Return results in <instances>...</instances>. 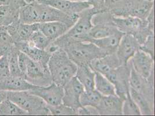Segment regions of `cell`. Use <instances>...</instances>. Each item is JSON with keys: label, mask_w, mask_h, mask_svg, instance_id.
I'll return each mask as SVG.
<instances>
[{"label": "cell", "mask_w": 155, "mask_h": 116, "mask_svg": "<svg viewBox=\"0 0 155 116\" xmlns=\"http://www.w3.org/2000/svg\"><path fill=\"white\" fill-rule=\"evenodd\" d=\"M48 67L52 82L62 87L75 76L77 70V65L71 60L67 53L60 48L52 52Z\"/></svg>", "instance_id": "cell-1"}, {"label": "cell", "mask_w": 155, "mask_h": 116, "mask_svg": "<svg viewBox=\"0 0 155 116\" xmlns=\"http://www.w3.org/2000/svg\"><path fill=\"white\" fill-rule=\"evenodd\" d=\"M18 62L23 77L30 84L37 87H46L52 83L48 66L33 60L21 52L19 53Z\"/></svg>", "instance_id": "cell-2"}, {"label": "cell", "mask_w": 155, "mask_h": 116, "mask_svg": "<svg viewBox=\"0 0 155 116\" xmlns=\"http://www.w3.org/2000/svg\"><path fill=\"white\" fill-rule=\"evenodd\" d=\"M60 48L76 65H89L91 61L101 58L107 54L91 42L72 41L65 43Z\"/></svg>", "instance_id": "cell-3"}, {"label": "cell", "mask_w": 155, "mask_h": 116, "mask_svg": "<svg viewBox=\"0 0 155 116\" xmlns=\"http://www.w3.org/2000/svg\"><path fill=\"white\" fill-rule=\"evenodd\" d=\"M97 13V12L91 8L79 13L77 20L75 24L67 32L53 41L52 44L60 48L63 44L68 42H86L88 38V34L93 26L92 18Z\"/></svg>", "instance_id": "cell-4"}, {"label": "cell", "mask_w": 155, "mask_h": 116, "mask_svg": "<svg viewBox=\"0 0 155 116\" xmlns=\"http://www.w3.org/2000/svg\"><path fill=\"white\" fill-rule=\"evenodd\" d=\"M8 98L25 110L28 115H51L46 103L28 90L8 92Z\"/></svg>", "instance_id": "cell-5"}, {"label": "cell", "mask_w": 155, "mask_h": 116, "mask_svg": "<svg viewBox=\"0 0 155 116\" xmlns=\"http://www.w3.org/2000/svg\"><path fill=\"white\" fill-rule=\"evenodd\" d=\"M113 22L119 31L123 34L132 35L140 45L145 42L149 36L154 34V32L149 29L146 20L133 16H114Z\"/></svg>", "instance_id": "cell-6"}, {"label": "cell", "mask_w": 155, "mask_h": 116, "mask_svg": "<svg viewBox=\"0 0 155 116\" xmlns=\"http://www.w3.org/2000/svg\"><path fill=\"white\" fill-rule=\"evenodd\" d=\"M113 18L114 16L107 11L94 15L91 19L93 26L86 41L89 39H101L118 32L119 30L113 22Z\"/></svg>", "instance_id": "cell-7"}, {"label": "cell", "mask_w": 155, "mask_h": 116, "mask_svg": "<svg viewBox=\"0 0 155 116\" xmlns=\"http://www.w3.org/2000/svg\"><path fill=\"white\" fill-rule=\"evenodd\" d=\"M131 65L130 62L110 71L105 76L114 85L116 95L124 99L129 92V79Z\"/></svg>", "instance_id": "cell-8"}, {"label": "cell", "mask_w": 155, "mask_h": 116, "mask_svg": "<svg viewBox=\"0 0 155 116\" xmlns=\"http://www.w3.org/2000/svg\"><path fill=\"white\" fill-rule=\"evenodd\" d=\"M28 91L41 97L48 106H56L62 103L63 87L53 82L46 87L37 86Z\"/></svg>", "instance_id": "cell-9"}, {"label": "cell", "mask_w": 155, "mask_h": 116, "mask_svg": "<svg viewBox=\"0 0 155 116\" xmlns=\"http://www.w3.org/2000/svg\"><path fill=\"white\" fill-rule=\"evenodd\" d=\"M63 90L64 95L62 103L75 110L78 114V110L82 107L80 97L84 90L83 85L75 76L65 85Z\"/></svg>", "instance_id": "cell-10"}, {"label": "cell", "mask_w": 155, "mask_h": 116, "mask_svg": "<svg viewBox=\"0 0 155 116\" xmlns=\"http://www.w3.org/2000/svg\"><path fill=\"white\" fill-rule=\"evenodd\" d=\"M140 44L134 36L124 34L116 52V56L121 65L127 64L136 52L140 49Z\"/></svg>", "instance_id": "cell-11"}, {"label": "cell", "mask_w": 155, "mask_h": 116, "mask_svg": "<svg viewBox=\"0 0 155 116\" xmlns=\"http://www.w3.org/2000/svg\"><path fill=\"white\" fill-rule=\"evenodd\" d=\"M130 62L134 70L146 79L154 74V59L145 52L138 50Z\"/></svg>", "instance_id": "cell-12"}, {"label": "cell", "mask_w": 155, "mask_h": 116, "mask_svg": "<svg viewBox=\"0 0 155 116\" xmlns=\"http://www.w3.org/2000/svg\"><path fill=\"white\" fill-rule=\"evenodd\" d=\"M129 84L130 88L140 92L150 101L154 102V79H146L143 77L131 66Z\"/></svg>", "instance_id": "cell-13"}, {"label": "cell", "mask_w": 155, "mask_h": 116, "mask_svg": "<svg viewBox=\"0 0 155 116\" xmlns=\"http://www.w3.org/2000/svg\"><path fill=\"white\" fill-rule=\"evenodd\" d=\"M41 3L53 7L64 13L75 15L91 8L87 1H72L69 0H42Z\"/></svg>", "instance_id": "cell-14"}, {"label": "cell", "mask_w": 155, "mask_h": 116, "mask_svg": "<svg viewBox=\"0 0 155 116\" xmlns=\"http://www.w3.org/2000/svg\"><path fill=\"white\" fill-rule=\"evenodd\" d=\"M7 30L14 43L26 42L29 40L32 33L38 30V23L25 24L18 20L7 27Z\"/></svg>", "instance_id": "cell-15"}, {"label": "cell", "mask_w": 155, "mask_h": 116, "mask_svg": "<svg viewBox=\"0 0 155 116\" xmlns=\"http://www.w3.org/2000/svg\"><path fill=\"white\" fill-rule=\"evenodd\" d=\"M123 99L117 96H103L96 109L99 115H123Z\"/></svg>", "instance_id": "cell-16"}, {"label": "cell", "mask_w": 155, "mask_h": 116, "mask_svg": "<svg viewBox=\"0 0 155 116\" xmlns=\"http://www.w3.org/2000/svg\"><path fill=\"white\" fill-rule=\"evenodd\" d=\"M71 26L64 23L54 21L38 23V29L52 43L67 32Z\"/></svg>", "instance_id": "cell-17"}, {"label": "cell", "mask_w": 155, "mask_h": 116, "mask_svg": "<svg viewBox=\"0 0 155 116\" xmlns=\"http://www.w3.org/2000/svg\"><path fill=\"white\" fill-rule=\"evenodd\" d=\"M15 45L20 52L25 53L31 59L48 66L49 58L51 56V53L49 52L31 45L28 41L16 43Z\"/></svg>", "instance_id": "cell-18"}, {"label": "cell", "mask_w": 155, "mask_h": 116, "mask_svg": "<svg viewBox=\"0 0 155 116\" xmlns=\"http://www.w3.org/2000/svg\"><path fill=\"white\" fill-rule=\"evenodd\" d=\"M89 65L93 71L105 76L110 71L122 65L116 53H113L108 54L101 58L93 60Z\"/></svg>", "instance_id": "cell-19"}, {"label": "cell", "mask_w": 155, "mask_h": 116, "mask_svg": "<svg viewBox=\"0 0 155 116\" xmlns=\"http://www.w3.org/2000/svg\"><path fill=\"white\" fill-rule=\"evenodd\" d=\"M35 86L21 77L9 76L0 80V90L7 92H18L32 90Z\"/></svg>", "instance_id": "cell-20"}, {"label": "cell", "mask_w": 155, "mask_h": 116, "mask_svg": "<svg viewBox=\"0 0 155 116\" xmlns=\"http://www.w3.org/2000/svg\"><path fill=\"white\" fill-rule=\"evenodd\" d=\"M124 34L120 31L114 34L101 39H89L86 42H91L103 50L107 55L116 53L119 42Z\"/></svg>", "instance_id": "cell-21"}, {"label": "cell", "mask_w": 155, "mask_h": 116, "mask_svg": "<svg viewBox=\"0 0 155 116\" xmlns=\"http://www.w3.org/2000/svg\"><path fill=\"white\" fill-rule=\"evenodd\" d=\"M154 8V1L150 0H130L128 15L146 20Z\"/></svg>", "instance_id": "cell-22"}, {"label": "cell", "mask_w": 155, "mask_h": 116, "mask_svg": "<svg viewBox=\"0 0 155 116\" xmlns=\"http://www.w3.org/2000/svg\"><path fill=\"white\" fill-rule=\"evenodd\" d=\"M96 72L93 71L89 65L77 66L75 77L80 82L85 90H94V79Z\"/></svg>", "instance_id": "cell-23"}, {"label": "cell", "mask_w": 155, "mask_h": 116, "mask_svg": "<svg viewBox=\"0 0 155 116\" xmlns=\"http://www.w3.org/2000/svg\"><path fill=\"white\" fill-rule=\"evenodd\" d=\"M39 8L38 2L26 4L20 7L19 12L20 22L25 24L39 23Z\"/></svg>", "instance_id": "cell-24"}, {"label": "cell", "mask_w": 155, "mask_h": 116, "mask_svg": "<svg viewBox=\"0 0 155 116\" xmlns=\"http://www.w3.org/2000/svg\"><path fill=\"white\" fill-rule=\"evenodd\" d=\"M130 95L138 106L141 115H155L154 102L150 101L140 92L130 88Z\"/></svg>", "instance_id": "cell-25"}, {"label": "cell", "mask_w": 155, "mask_h": 116, "mask_svg": "<svg viewBox=\"0 0 155 116\" xmlns=\"http://www.w3.org/2000/svg\"><path fill=\"white\" fill-rule=\"evenodd\" d=\"M130 0H105L106 10L115 17L129 16Z\"/></svg>", "instance_id": "cell-26"}, {"label": "cell", "mask_w": 155, "mask_h": 116, "mask_svg": "<svg viewBox=\"0 0 155 116\" xmlns=\"http://www.w3.org/2000/svg\"><path fill=\"white\" fill-rule=\"evenodd\" d=\"M94 89L102 96L116 95L114 85L105 76L98 72H96L95 75Z\"/></svg>", "instance_id": "cell-27"}, {"label": "cell", "mask_w": 155, "mask_h": 116, "mask_svg": "<svg viewBox=\"0 0 155 116\" xmlns=\"http://www.w3.org/2000/svg\"><path fill=\"white\" fill-rule=\"evenodd\" d=\"M19 9L11 5H0V27H7L19 20Z\"/></svg>", "instance_id": "cell-28"}, {"label": "cell", "mask_w": 155, "mask_h": 116, "mask_svg": "<svg viewBox=\"0 0 155 116\" xmlns=\"http://www.w3.org/2000/svg\"><path fill=\"white\" fill-rule=\"evenodd\" d=\"M19 52L15 44L8 48L7 52L8 64L11 76L23 77L20 69L18 62Z\"/></svg>", "instance_id": "cell-29"}, {"label": "cell", "mask_w": 155, "mask_h": 116, "mask_svg": "<svg viewBox=\"0 0 155 116\" xmlns=\"http://www.w3.org/2000/svg\"><path fill=\"white\" fill-rule=\"evenodd\" d=\"M24 115H28V114L8 97L0 104V116Z\"/></svg>", "instance_id": "cell-30"}, {"label": "cell", "mask_w": 155, "mask_h": 116, "mask_svg": "<svg viewBox=\"0 0 155 116\" xmlns=\"http://www.w3.org/2000/svg\"><path fill=\"white\" fill-rule=\"evenodd\" d=\"M103 96L95 89L84 90L80 97V103L82 106H92L96 108Z\"/></svg>", "instance_id": "cell-31"}, {"label": "cell", "mask_w": 155, "mask_h": 116, "mask_svg": "<svg viewBox=\"0 0 155 116\" xmlns=\"http://www.w3.org/2000/svg\"><path fill=\"white\" fill-rule=\"evenodd\" d=\"M28 42L31 45L44 50H46L52 43V42L38 29L32 33Z\"/></svg>", "instance_id": "cell-32"}, {"label": "cell", "mask_w": 155, "mask_h": 116, "mask_svg": "<svg viewBox=\"0 0 155 116\" xmlns=\"http://www.w3.org/2000/svg\"><path fill=\"white\" fill-rule=\"evenodd\" d=\"M122 113L123 115H134V116H140L141 115V111L139 109L138 106L131 98L129 92L125 99L123 100V106H122Z\"/></svg>", "instance_id": "cell-33"}, {"label": "cell", "mask_w": 155, "mask_h": 116, "mask_svg": "<svg viewBox=\"0 0 155 116\" xmlns=\"http://www.w3.org/2000/svg\"><path fill=\"white\" fill-rule=\"evenodd\" d=\"M51 115H78L77 112L63 103L56 106H48Z\"/></svg>", "instance_id": "cell-34"}, {"label": "cell", "mask_w": 155, "mask_h": 116, "mask_svg": "<svg viewBox=\"0 0 155 116\" xmlns=\"http://www.w3.org/2000/svg\"><path fill=\"white\" fill-rule=\"evenodd\" d=\"M15 44L7 27H0V47L10 48Z\"/></svg>", "instance_id": "cell-35"}, {"label": "cell", "mask_w": 155, "mask_h": 116, "mask_svg": "<svg viewBox=\"0 0 155 116\" xmlns=\"http://www.w3.org/2000/svg\"><path fill=\"white\" fill-rule=\"evenodd\" d=\"M154 34L149 36L145 42L140 45V49L148 53L152 58H155V49H154Z\"/></svg>", "instance_id": "cell-36"}, {"label": "cell", "mask_w": 155, "mask_h": 116, "mask_svg": "<svg viewBox=\"0 0 155 116\" xmlns=\"http://www.w3.org/2000/svg\"><path fill=\"white\" fill-rule=\"evenodd\" d=\"M10 76L7 53L0 58V80Z\"/></svg>", "instance_id": "cell-37"}, {"label": "cell", "mask_w": 155, "mask_h": 116, "mask_svg": "<svg viewBox=\"0 0 155 116\" xmlns=\"http://www.w3.org/2000/svg\"><path fill=\"white\" fill-rule=\"evenodd\" d=\"M105 0H87L91 8L97 12L107 11L105 6Z\"/></svg>", "instance_id": "cell-38"}, {"label": "cell", "mask_w": 155, "mask_h": 116, "mask_svg": "<svg viewBox=\"0 0 155 116\" xmlns=\"http://www.w3.org/2000/svg\"><path fill=\"white\" fill-rule=\"evenodd\" d=\"M78 115H99V113L94 107L82 106L78 110Z\"/></svg>", "instance_id": "cell-39"}, {"label": "cell", "mask_w": 155, "mask_h": 116, "mask_svg": "<svg viewBox=\"0 0 155 116\" xmlns=\"http://www.w3.org/2000/svg\"><path fill=\"white\" fill-rule=\"evenodd\" d=\"M26 4L24 0H0V5H11L20 8Z\"/></svg>", "instance_id": "cell-40"}, {"label": "cell", "mask_w": 155, "mask_h": 116, "mask_svg": "<svg viewBox=\"0 0 155 116\" xmlns=\"http://www.w3.org/2000/svg\"><path fill=\"white\" fill-rule=\"evenodd\" d=\"M147 25L149 29L154 32V8L152 9L150 13L149 14L148 17L146 19Z\"/></svg>", "instance_id": "cell-41"}, {"label": "cell", "mask_w": 155, "mask_h": 116, "mask_svg": "<svg viewBox=\"0 0 155 116\" xmlns=\"http://www.w3.org/2000/svg\"><path fill=\"white\" fill-rule=\"evenodd\" d=\"M8 97V92L4 90H0V104Z\"/></svg>", "instance_id": "cell-42"}, {"label": "cell", "mask_w": 155, "mask_h": 116, "mask_svg": "<svg viewBox=\"0 0 155 116\" xmlns=\"http://www.w3.org/2000/svg\"><path fill=\"white\" fill-rule=\"evenodd\" d=\"M9 48H2V47H0V58H1L2 56H4L8 49Z\"/></svg>", "instance_id": "cell-43"}, {"label": "cell", "mask_w": 155, "mask_h": 116, "mask_svg": "<svg viewBox=\"0 0 155 116\" xmlns=\"http://www.w3.org/2000/svg\"><path fill=\"white\" fill-rule=\"evenodd\" d=\"M25 2H26V4H29V3H31L33 2H41L42 0H24Z\"/></svg>", "instance_id": "cell-44"}, {"label": "cell", "mask_w": 155, "mask_h": 116, "mask_svg": "<svg viewBox=\"0 0 155 116\" xmlns=\"http://www.w3.org/2000/svg\"><path fill=\"white\" fill-rule=\"evenodd\" d=\"M72 1H87V0H69Z\"/></svg>", "instance_id": "cell-45"}, {"label": "cell", "mask_w": 155, "mask_h": 116, "mask_svg": "<svg viewBox=\"0 0 155 116\" xmlns=\"http://www.w3.org/2000/svg\"><path fill=\"white\" fill-rule=\"evenodd\" d=\"M150 1H153V0H150Z\"/></svg>", "instance_id": "cell-46"}]
</instances>
